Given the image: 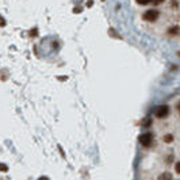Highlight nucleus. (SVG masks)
<instances>
[{
  "instance_id": "1",
  "label": "nucleus",
  "mask_w": 180,
  "mask_h": 180,
  "mask_svg": "<svg viewBox=\"0 0 180 180\" xmlns=\"http://www.w3.org/2000/svg\"><path fill=\"white\" fill-rule=\"evenodd\" d=\"M154 115L157 117L159 119H164L169 115V107L167 104H161L159 106L156 110H154Z\"/></svg>"
},
{
  "instance_id": "2",
  "label": "nucleus",
  "mask_w": 180,
  "mask_h": 180,
  "mask_svg": "<svg viewBox=\"0 0 180 180\" xmlns=\"http://www.w3.org/2000/svg\"><path fill=\"white\" fill-rule=\"evenodd\" d=\"M139 144L142 145V146H145V148H148V146H150L152 145V141H153V136H152L150 133H144L139 136Z\"/></svg>"
},
{
  "instance_id": "3",
  "label": "nucleus",
  "mask_w": 180,
  "mask_h": 180,
  "mask_svg": "<svg viewBox=\"0 0 180 180\" xmlns=\"http://www.w3.org/2000/svg\"><path fill=\"white\" fill-rule=\"evenodd\" d=\"M160 16V12L157 10H148L146 12H144V19L148 22H154L157 21V18Z\"/></svg>"
},
{
  "instance_id": "4",
  "label": "nucleus",
  "mask_w": 180,
  "mask_h": 180,
  "mask_svg": "<svg viewBox=\"0 0 180 180\" xmlns=\"http://www.w3.org/2000/svg\"><path fill=\"white\" fill-rule=\"evenodd\" d=\"M159 180H172V175L169 172H164L159 176Z\"/></svg>"
},
{
  "instance_id": "5",
  "label": "nucleus",
  "mask_w": 180,
  "mask_h": 180,
  "mask_svg": "<svg viewBox=\"0 0 180 180\" xmlns=\"http://www.w3.org/2000/svg\"><path fill=\"white\" fill-rule=\"evenodd\" d=\"M172 141H173V136H172V134H165V136H164V142H165V144H171Z\"/></svg>"
},
{
  "instance_id": "6",
  "label": "nucleus",
  "mask_w": 180,
  "mask_h": 180,
  "mask_svg": "<svg viewBox=\"0 0 180 180\" xmlns=\"http://www.w3.org/2000/svg\"><path fill=\"white\" fill-rule=\"evenodd\" d=\"M150 123H152V119L150 118H144V121L141 122V126L142 127H148Z\"/></svg>"
},
{
  "instance_id": "7",
  "label": "nucleus",
  "mask_w": 180,
  "mask_h": 180,
  "mask_svg": "<svg viewBox=\"0 0 180 180\" xmlns=\"http://www.w3.org/2000/svg\"><path fill=\"white\" fill-rule=\"evenodd\" d=\"M137 3L141 4V6H148L150 3V0H137Z\"/></svg>"
},
{
  "instance_id": "8",
  "label": "nucleus",
  "mask_w": 180,
  "mask_h": 180,
  "mask_svg": "<svg viewBox=\"0 0 180 180\" xmlns=\"http://www.w3.org/2000/svg\"><path fill=\"white\" fill-rule=\"evenodd\" d=\"M168 32H169V34H177V32H179V27H176V26L172 27V29L169 30Z\"/></svg>"
},
{
  "instance_id": "9",
  "label": "nucleus",
  "mask_w": 180,
  "mask_h": 180,
  "mask_svg": "<svg viewBox=\"0 0 180 180\" xmlns=\"http://www.w3.org/2000/svg\"><path fill=\"white\" fill-rule=\"evenodd\" d=\"M0 171H1V172H7V171H8V167H7L6 164H1V162H0Z\"/></svg>"
},
{
  "instance_id": "10",
  "label": "nucleus",
  "mask_w": 180,
  "mask_h": 180,
  "mask_svg": "<svg viewBox=\"0 0 180 180\" xmlns=\"http://www.w3.org/2000/svg\"><path fill=\"white\" fill-rule=\"evenodd\" d=\"M150 3L154 4V6H159V4L164 3V0H150Z\"/></svg>"
},
{
  "instance_id": "11",
  "label": "nucleus",
  "mask_w": 180,
  "mask_h": 180,
  "mask_svg": "<svg viewBox=\"0 0 180 180\" xmlns=\"http://www.w3.org/2000/svg\"><path fill=\"white\" fill-rule=\"evenodd\" d=\"M4 26H6V19L0 15V27H4Z\"/></svg>"
},
{
  "instance_id": "12",
  "label": "nucleus",
  "mask_w": 180,
  "mask_h": 180,
  "mask_svg": "<svg viewBox=\"0 0 180 180\" xmlns=\"http://www.w3.org/2000/svg\"><path fill=\"white\" fill-rule=\"evenodd\" d=\"M175 169H176L177 173H180V161H179V162H176V165H175Z\"/></svg>"
},
{
  "instance_id": "13",
  "label": "nucleus",
  "mask_w": 180,
  "mask_h": 180,
  "mask_svg": "<svg viewBox=\"0 0 180 180\" xmlns=\"http://www.w3.org/2000/svg\"><path fill=\"white\" fill-rule=\"evenodd\" d=\"M38 180H49V179H47V177H45V176H44V177H39Z\"/></svg>"
},
{
  "instance_id": "14",
  "label": "nucleus",
  "mask_w": 180,
  "mask_h": 180,
  "mask_svg": "<svg viewBox=\"0 0 180 180\" xmlns=\"http://www.w3.org/2000/svg\"><path fill=\"white\" fill-rule=\"evenodd\" d=\"M177 110H179V112H180V103L177 104Z\"/></svg>"
}]
</instances>
